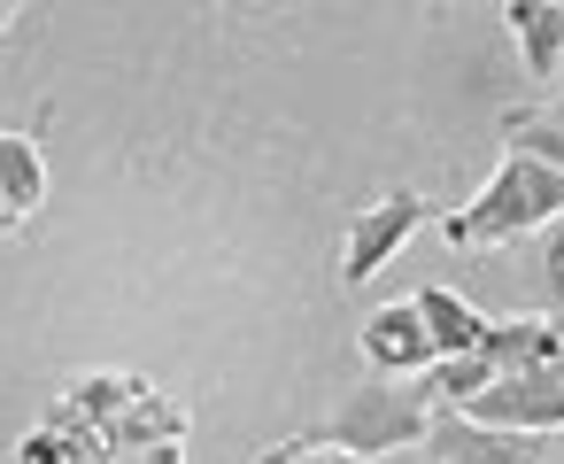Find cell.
<instances>
[{"instance_id":"cell-6","label":"cell","mask_w":564,"mask_h":464,"mask_svg":"<svg viewBox=\"0 0 564 464\" xmlns=\"http://www.w3.org/2000/svg\"><path fill=\"white\" fill-rule=\"evenodd\" d=\"M433 464H541L549 441L541 433H502V425H471L464 410H433L425 441H417Z\"/></svg>"},{"instance_id":"cell-5","label":"cell","mask_w":564,"mask_h":464,"mask_svg":"<svg viewBox=\"0 0 564 464\" xmlns=\"http://www.w3.org/2000/svg\"><path fill=\"white\" fill-rule=\"evenodd\" d=\"M425 217H433V202L410 194V186L379 194L371 209H356V217H348V240H340V287H364L371 271H387V256H394Z\"/></svg>"},{"instance_id":"cell-18","label":"cell","mask_w":564,"mask_h":464,"mask_svg":"<svg viewBox=\"0 0 564 464\" xmlns=\"http://www.w3.org/2000/svg\"><path fill=\"white\" fill-rule=\"evenodd\" d=\"M0 233H17V209H9V202H0Z\"/></svg>"},{"instance_id":"cell-2","label":"cell","mask_w":564,"mask_h":464,"mask_svg":"<svg viewBox=\"0 0 564 464\" xmlns=\"http://www.w3.org/2000/svg\"><path fill=\"white\" fill-rule=\"evenodd\" d=\"M63 402L78 410V425L109 449V456H132V449H155V441H186V410L140 379V371H86L63 387Z\"/></svg>"},{"instance_id":"cell-10","label":"cell","mask_w":564,"mask_h":464,"mask_svg":"<svg viewBox=\"0 0 564 464\" xmlns=\"http://www.w3.org/2000/svg\"><path fill=\"white\" fill-rule=\"evenodd\" d=\"M502 17H510V32L525 47V71L556 78V63H564V9H556V0H510Z\"/></svg>"},{"instance_id":"cell-9","label":"cell","mask_w":564,"mask_h":464,"mask_svg":"<svg viewBox=\"0 0 564 464\" xmlns=\"http://www.w3.org/2000/svg\"><path fill=\"white\" fill-rule=\"evenodd\" d=\"M479 356H487V371L502 379V371H541V364H564L556 356V325L549 317H487V341H479Z\"/></svg>"},{"instance_id":"cell-19","label":"cell","mask_w":564,"mask_h":464,"mask_svg":"<svg viewBox=\"0 0 564 464\" xmlns=\"http://www.w3.org/2000/svg\"><path fill=\"white\" fill-rule=\"evenodd\" d=\"M549 325H556V356H564V317H549Z\"/></svg>"},{"instance_id":"cell-4","label":"cell","mask_w":564,"mask_h":464,"mask_svg":"<svg viewBox=\"0 0 564 464\" xmlns=\"http://www.w3.org/2000/svg\"><path fill=\"white\" fill-rule=\"evenodd\" d=\"M471 425H502V433H564V364L541 371H502L464 402Z\"/></svg>"},{"instance_id":"cell-12","label":"cell","mask_w":564,"mask_h":464,"mask_svg":"<svg viewBox=\"0 0 564 464\" xmlns=\"http://www.w3.org/2000/svg\"><path fill=\"white\" fill-rule=\"evenodd\" d=\"M502 155H525L564 179V117L556 109H510L502 117Z\"/></svg>"},{"instance_id":"cell-13","label":"cell","mask_w":564,"mask_h":464,"mask_svg":"<svg viewBox=\"0 0 564 464\" xmlns=\"http://www.w3.org/2000/svg\"><path fill=\"white\" fill-rule=\"evenodd\" d=\"M487 379H495L487 356H433V364H425V387H433V402H448V410H464Z\"/></svg>"},{"instance_id":"cell-21","label":"cell","mask_w":564,"mask_h":464,"mask_svg":"<svg viewBox=\"0 0 564 464\" xmlns=\"http://www.w3.org/2000/svg\"><path fill=\"white\" fill-rule=\"evenodd\" d=\"M425 464H433V456H425Z\"/></svg>"},{"instance_id":"cell-14","label":"cell","mask_w":564,"mask_h":464,"mask_svg":"<svg viewBox=\"0 0 564 464\" xmlns=\"http://www.w3.org/2000/svg\"><path fill=\"white\" fill-rule=\"evenodd\" d=\"M533 287H541V302H549V317H564V217L549 225V240H541V263H533Z\"/></svg>"},{"instance_id":"cell-8","label":"cell","mask_w":564,"mask_h":464,"mask_svg":"<svg viewBox=\"0 0 564 464\" xmlns=\"http://www.w3.org/2000/svg\"><path fill=\"white\" fill-rule=\"evenodd\" d=\"M410 310H417V325H425L433 356H479L487 317H479L464 294H448V287H417V294H410Z\"/></svg>"},{"instance_id":"cell-15","label":"cell","mask_w":564,"mask_h":464,"mask_svg":"<svg viewBox=\"0 0 564 464\" xmlns=\"http://www.w3.org/2000/svg\"><path fill=\"white\" fill-rule=\"evenodd\" d=\"M256 464H364V456H348V449H325V441H310V433H294V441H279V449H263Z\"/></svg>"},{"instance_id":"cell-3","label":"cell","mask_w":564,"mask_h":464,"mask_svg":"<svg viewBox=\"0 0 564 464\" xmlns=\"http://www.w3.org/2000/svg\"><path fill=\"white\" fill-rule=\"evenodd\" d=\"M425 425H433V387H425V371H417V379H379V371H371V379H364L310 441L379 464V456H394V449H417Z\"/></svg>"},{"instance_id":"cell-20","label":"cell","mask_w":564,"mask_h":464,"mask_svg":"<svg viewBox=\"0 0 564 464\" xmlns=\"http://www.w3.org/2000/svg\"><path fill=\"white\" fill-rule=\"evenodd\" d=\"M556 464H564V441H556Z\"/></svg>"},{"instance_id":"cell-1","label":"cell","mask_w":564,"mask_h":464,"mask_svg":"<svg viewBox=\"0 0 564 464\" xmlns=\"http://www.w3.org/2000/svg\"><path fill=\"white\" fill-rule=\"evenodd\" d=\"M556 217H564V179L541 171V163H525V155H502L495 179H487L464 209L441 217V233H448L456 248H510V240H525V233H549Z\"/></svg>"},{"instance_id":"cell-17","label":"cell","mask_w":564,"mask_h":464,"mask_svg":"<svg viewBox=\"0 0 564 464\" xmlns=\"http://www.w3.org/2000/svg\"><path fill=\"white\" fill-rule=\"evenodd\" d=\"M9 24H17V9H9V0H0V40H9Z\"/></svg>"},{"instance_id":"cell-11","label":"cell","mask_w":564,"mask_h":464,"mask_svg":"<svg viewBox=\"0 0 564 464\" xmlns=\"http://www.w3.org/2000/svg\"><path fill=\"white\" fill-rule=\"evenodd\" d=\"M0 202L17 209V225L47 202V163H40V148L24 132H0Z\"/></svg>"},{"instance_id":"cell-7","label":"cell","mask_w":564,"mask_h":464,"mask_svg":"<svg viewBox=\"0 0 564 464\" xmlns=\"http://www.w3.org/2000/svg\"><path fill=\"white\" fill-rule=\"evenodd\" d=\"M356 348H364V364H371L379 379H417V371L433 364V341H425V325H417V310H410V302L371 310V317H364V333H356Z\"/></svg>"},{"instance_id":"cell-16","label":"cell","mask_w":564,"mask_h":464,"mask_svg":"<svg viewBox=\"0 0 564 464\" xmlns=\"http://www.w3.org/2000/svg\"><path fill=\"white\" fill-rule=\"evenodd\" d=\"M117 464H186V449H178V441H155V449H132V456H117Z\"/></svg>"}]
</instances>
